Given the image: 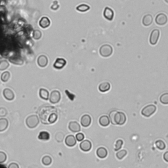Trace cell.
<instances>
[{
    "label": "cell",
    "instance_id": "cell-1",
    "mask_svg": "<svg viewBox=\"0 0 168 168\" xmlns=\"http://www.w3.org/2000/svg\"><path fill=\"white\" fill-rule=\"evenodd\" d=\"M39 118L43 124H52L58 119L57 110L51 106H43L38 111Z\"/></svg>",
    "mask_w": 168,
    "mask_h": 168
},
{
    "label": "cell",
    "instance_id": "cell-2",
    "mask_svg": "<svg viewBox=\"0 0 168 168\" xmlns=\"http://www.w3.org/2000/svg\"><path fill=\"white\" fill-rule=\"evenodd\" d=\"M111 122L114 125H122L126 121V116L125 114L121 112L112 111L110 114Z\"/></svg>",
    "mask_w": 168,
    "mask_h": 168
},
{
    "label": "cell",
    "instance_id": "cell-3",
    "mask_svg": "<svg viewBox=\"0 0 168 168\" xmlns=\"http://www.w3.org/2000/svg\"><path fill=\"white\" fill-rule=\"evenodd\" d=\"M113 53V48L112 46L109 44H104L102 45L99 49V53L100 56L102 57L107 58L112 55Z\"/></svg>",
    "mask_w": 168,
    "mask_h": 168
},
{
    "label": "cell",
    "instance_id": "cell-4",
    "mask_svg": "<svg viewBox=\"0 0 168 168\" xmlns=\"http://www.w3.org/2000/svg\"><path fill=\"white\" fill-rule=\"evenodd\" d=\"M39 122H40V120L38 116L36 115H31L26 119V124L29 128H35L37 126Z\"/></svg>",
    "mask_w": 168,
    "mask_h": 168
},
{
    "label": "cell",
    "instance_id": "cell-5",
    "mask_svg": "<svg viewBox=\"0 0 168 168\" xmlns=\"http://www.w3.org/2000/svg\"><path fill=\"white\" fill-rule=\"evenodd\" d=\"M156 107L154 105H149L144 107L143 110H141L142 115L145 116V117H150L152 114L156 112Z\"/></svg>",
    "mask_w": 168,
    "mask_h": 168
},
{
    "label": "cell",
    "instance_id": "cell-6",
    "mask_svg": "<svg viewBox=\"0 0 168 168\" xmlns=\"http://www.w3.org/2000/svg\"><path fill=\"white\" fill-rule=\"evenodd\" d=\"M160 36V31L158 29L155 28V29L152 30L149 38L150 43L152 45H156L158 41L159 40Z\"/></svg>",
    "mask_w": 168,
    "mask_h": 168
},
{
    "label": "cell",
    "instance_id": "cell-7",
    "mask_svg": "<svg viewBox=\"0 0 168 168\" xmlns=\"http://www.w3.org/2000/svg\"><path fill=\"white\" fill-rule=\"evenodd\" d=\"M61 99V93L59 92L57 90H54L49 95V101L51 104H56L58 103Z\"/></svg>",
    "mask_w": 168,
    "mask_h": 168
},
{
    "label": "cell",
    "instance_id": "cell-8",
    "mask_svg": "<svg viewBox=\"0 0 168 168\" xmlns=\"http://www.w3.org/2000/svg\"><path fill=\"white\" fill-rule=\"evenodd\" d=\"M168 21L167 16L164 13H159L156 15L155 22L158 26H164Z\"/></svg>",
    "mask_w": 168,
    "mask_h": 168
},
{
    "label": "cell",
    "instance_id": "cell-9",
    "mask_svg": "<svg viewBox=\"0 0 168 168\" xmlns=\"http://www.w3.org/2000/svg\"><path fill=\"white\" fill-rule=\"evenodd\" d=\"M103 16L106 19H107L109 21H112L114 17V13L113 10L110 8V7H105L104 12H103Z\"/></svg>",
    "mask_w": 168,
    "mask_h": 168
},
{
    "label": "cell",
    "instance_id": "cell-10",
    "mask_svg": "<svg viewBox=\"0 0 168 168\" xmlns=\"http://www.w3.org/2000/svg\"><path fill=\"white\" fill-rule=\"evenodd\" d=\"M92 144L89 140L82 141L79 144V148L84 152H89L91 149Z\"/></svg>",
    "mask_w": 168,
    "mask_h": 168
},
{
    "label": "cell",
    "instance_id": "cell-11",
    "mask_svg": "<svg viewBox=\"0 0 168 168\" xmlns=\"http://www.w3.org/2000/svg\"><path fill=\"white\" fill-rule=\"evenodd\" d=\"M68 129L70 130L72 132L77 133L79 132L81 130V128H80L79 124L76 121H72L68 124Z\"/></svg>",
    "mask_w": 168,
    "mask_h": 168
},
{
    "label": "cell",
    "instance_id": "cell-12",
    "mask_svg": "<svg viewBox=\"0 0 168 168\" xmlns=\"http://www.w3.org/2000/svg\"><path fill=\"white\" fill-rule=\"evenodd\" d=\"M91 118L88 114H85L81 118V124L83 127L87 128L91 125Z\"/></svg>",
    "mask_w": 168,
    "mask_h": 168
},
{
    "label": "cell",
    "instance_id": "cell-13",
    "mask_svg": "<svg viewBox=\"0 0 168 168\" xmlns=\"http://www.w3.org/2000/svg\"><path fill=\"white\" fill-rule=\"evenodd\" d=\"M66 64V61L64 59L58 58L56 59L55 63L53 64L54 68L56 69H62L63 68Z\"/></svg>",
    "mask_w": 168,
    "mask_h": 168
},
{
    "label": "cell",
    "instance_id": "cell-14",
    "mask_svg": "<svg viewBox=\"0 0 168 168\" xmlns=\"http://www.w3.org/2000/svg\"><path fill=\"white\" fill-rule=\"evenodd\" d=\"M65 144L68 147H73L76 144V137L72 135H68L65 139Z\"/></svg>",
    "mask_w": 168,
    "mask_h": 168
},
{
    "label": "cell",
    "instance_id": "cell-15",
    "mask_svg": "<svg viewBox=\"0 0 168 168\" xmlns=\"http://www.w3.org/2000/svg\"><path fill=\"white\" fill-rule=\"evenodd\" d=\"M153 22V17L151 14H146L144 15L142 20V23L144 26H149Z\"/></svg>",
    "mask_w": 168,
    "mask_h": 168
},
{
    "label": "cell",
    "instance_id": "cell-16",
    "mask_svg": "<svg viewBox=\"0 0 168 168\" xmlns=\"http://www.w3.org/2000/svg\"><path fill=\"white\" fill-rule=\"evenodd\" d=\"M3 97L7 100H13L15 99V94L13 91L10 89H5L3 91Z\"/></svg>",
    "mask_w": 168,
    "mask_h": 168
},
{
    "label": "cell",
    "instance_id": "cell-17",
    "mask_svg": "<svg viewBox=\"0 0 168 168\" xmlns=\"http://www.w3.org/2000/svg\"><path fill=\"white\" fill-rule=\"evenodd\" d=\"M38 66L41 68H44L48 64V59L45 55H40L39 56L37 61Z\"/></svg>",
    "mask_w": 168,
    "mask_h": 168
},
{
    "label": "cell",
    "instance_id": "cell-18",
    "mask_svg": "<svg viewBox=\"0 0 168 168\" xmlns=\"http://www.w3.org/2000/svg\"><path fill=\"white\" fill-rule=\"evenodd\" d=\"M97 155L100 158H105L108 155V151L105 147H99L97 150Z\"/></svg>",
    "mask_w": 168,
    "mask_h": 168
},
{
    "label": "cell",
    "instance_id": "cell-19",
    "mask_svg": "<svg viewBox=\"0 0 168 168\" xmlns=\"http://www.w3.org/2000/svg\"><path fill=\"white\" fill-rule=\"evenodd\" d=\"M50 24L51 22L49 19L46 17H43L41 18L40 20V22H39V24H40V26L43 28H46L49 27L50 26Z\"/></svg>",
    "mask_w": 168,
    "mask_h": 168
},
{
    "label": "cell",
    "instance_id": "cell-20",
    "mask_svg": "<svg viewBox=\"0 0 168 168\" xmlns=\"http://www.w3.org/2000/svg\"><path fill=\"white\" fill-rule=\"evenodd\" d=\"M9 121L6 118H0V132L6 131L8 128Z\"/></svg>",
    "mask_w": 168,
    "mask_h": 168
},
{
    "label": "cell",
    "instance_id": "cell-21",
    "mask_svg": "<svg viewBox=\"0 0 168 168\" xmlns=\"http://www.w3.org/2000/svg\"><path fill=\"white\" fill-rule=\"evenodd\" d=\"M110 89V84L109 82H102L99 85V89L100 92L105 93L108 91Z\"/></svg>",
    "mask_w": 168,
    "mask_h": 168
},
{
    "label": "cell",
    "instance_id": "cell-22",
    "mask_svg": "<svg viewBox=\"0 0 168 168\" xmlns=\"http://www.w3.org/2000/svg\"><path fill=\"white\" fill-rule=\"evenodd\" d=\"M39 94H40V97L41 99L47 100L49 99V91L47 89L41 88L40 89V91H39Z\"/></svg>",
    "mask_w": 168,
    "mask_h": 168
},
{
    "label": "cell",
    "instance_id": "cell-23",
    "mask_svg": "<svg viewBox=\"0 0 168 168\" xmlns=\"http://www.w3.org/2000/svg\"><path fill=\"white\" fill-rule=\"evenodd\" d=\"M99 123L102 127H107L110 123V119L107 116H102L99 118Z\"/></svg>",
    "mask_w": 168,
    "mask_h": 168
},
{
    "label": "cell",
    "instance_id": "cell-24",
    "mask_svg": "<svg viewBox=\"0 0 168 168\" xmlns=\"http://www.w3.org/2000/svg\"><path fill=\"white\" fill-rule=\"evenodd\" d=\"M38 139L41 141H48L50 139V134L45 131H41L38 135Z\"/></svg>",
    "mask_w": 168,
    "mask_h": 168
},
{
    "label": "cell",
    "instance_id": "cell-25",
    "mask_svg": "<svg viewBox=\"0 0 168 168\" xmlns=\"http://www.w3.org/2000/svg\"><path fill=\"white\" fill-rule=\"evenodd\" d=\"M90 7L88 5L86 4H80L78 6H77L76 9L77 11H78L79 12H86L89 10Z\"/></svg>",
    "mask_w": 168,
    "mask_h": 168
},
{
    "label": "cell",
    "instance_id": "cell-26",
    "mask_svg": "<svg viewBox=\"0 0 168 168\" xmlns=\"http://www.w3.org/2000/svg\"><path fill=\"white\" fill-rule=\"evenodd\" d=\"M160 101L161 102L163 105H168V93H165L162 94L161 96H160Z\"/></svg>",
    "mask_w": 168,
    "mask_h": 168
},
{
    "label": "cell",
    "instance_id": "cell-27",
    "mask_svg": "<svg viewBox=\"0 0 168 168\" xmlns=\"http://www.w3.org/2000/svg\"><path fill=\"white\" fill-rule=\"evenodd\" d=\"M42 164L45 165H49L52 163V159L49 156H45L41 160Z\"/></svg>",
    "mask_w": 168,
    "mask_h": 168
},
{
    "label": "cell",
    "instance_id": "cell-28",
    "mask_svg": "<svg viewBox=\"0 0 168 168\" xmlns=\"http://www.w3.org/2000/svg\"><path fill=\"white\" fill-rule=\"evenodd\" d=\"M155 144H156V146L157 147V148L159 150H161V151H162V150H164L165 148V146H166L164 142L162 140H158L156 142Z\"/></svg>",
    "mask_w": 168,
    "mask_h": 168
},
{
    "label": "cell",
    "instance_id": "cell-29",
    "mask_svg": "<svg viewBox=\"0 0 168 168\" xmlns=\"http://www.w3.org/2000/svg\"><path fill=\"white\" fill-rule=\"evenodd\" d=\"M10 77H11V75L9 72H4L3 74H1V79L2 82H7L9 79Z\"/></svg>",
    "mask_w": 168,
    "mask_h": 168
},
{
    "label": "cell",
    "instance_id": "cell-30",
    "mask_svg": "<svg viewBox=\"0 0 168 168\" xmlns=\"http://www.w3.org/2000/svg\"><path fill=\"white\" fill-rule=\"evenodd\" d=\"M126 154H127V151H126L125 150H121V151H119L116 153V157H117L118 159L121 160L126 156Z\"/></svg>",
    "mask_w": 168,
    "mask_h": 168
},
{
    "label": "cell",
    "instance_id": "cell-31",
    "mask_svg": "<svg viewBox=\"0 0 168 168\" xmlns=\"http://www.w3.org/2000/svg\"><path fill=\"white\" fill-rule=\"evenodd\" d=\"M9 64L6 61H0V70H4L8 68Z\"/></svg>",
    "mask_w": 168,
    "mask_h": 168
},
{
    "label": "cell",
    "instance_id": "cell-32",
    "mask_svg": "<svg viewBox=\"0 0 168 168\" xmlns=\"http://www.w3.org/2000/svg\"><path fill=\"white\" fill-rule=\"evenodd\" d=\"M123 144V141L121 139H118V140L116 141L115 146H114V150L116 151H118V150H120L121 146H122Z\"/></svg>",
    "mask_w": 168,
    "mask_h": 168
},
{
    "label": "cell",
    "instance_id": "cell-33",
    "mask_svg": "<svg viewBox=\"0 0 168 168\" xmlns=\"http://www.w3.org/2000/svg\"><path fill=\"white\" fill-rule=\"evenodd\" d=\"M32 37L35 40H39L41 37V32L39 30H34L32 33Z\"/></svg>",
    "mask_w": 168,
    "mask_h": 168
},
{
    "label": "cell",
    "instance_id": "cell-34",
    "mask_svg": "<svg viewBox=\"0 0 168 168\" xmlns=\"http://www.w3.org/2000/svg\"><path fill=\"white\" fill-rule=\"evenodd\" d=\"M7 160V155L3 152L0 151V164H3Z\"/></svg>",
    "mask_w": 168,
    "mask_h": 168
},
{
    "label": "cell",
    "instance_id": "cell-35",
    "mask_svg": "<svg viewBox=\"0 0 168 168\" xmlns=\"http://www.w3.org/2000/svg\"><path fill=\"white\" fill-rule=\"evenodd\" d=\"M84 137H85L83 133H77V135H76V140L78 141H82L84 139Z\"/></svg>",
    "mask_w": 168,
    "mask_h": 168
},
{
    "label": "cell",
    "instance_id": "cell-36",
    "mask_svg": "<svg viewBox=\"0 0 168 168\" xmlns=\"http://www.w3.org/2000/svg\"><path fill=\"white\" fill-rule=\"evenodd\" d=\"M11 62L14 64H19V65H20V64H22V63H23L22 61L20 60V59H18V58H16V60H15V59H12Z\"/></svg>",
    "mask_w": 168,
    "mask_h": 168
},
{
    "label": "cell",
    "instance_id": "cell-37",
    "mask_svg": "<svg viewBox=\"0 0 168 168\" xmlns=\"http://www.w3.org/2000/svg\"><path fill=\"white\" fill-rule=\"evenodd\" d=\"M59 4L57 3V1H55L53 2L52 6L51 7V9H53V10H56L59 8Z\"/></svg>",
    "mask_w": 168,
    "mask_h": 168
},
{
    "label": "cell",
    "instance_id": "cell-38",
    "mask_svg": "<svg viewBox=\"0 0 168 168\" xmlns=\"http://www.w3.org/2000/svg\"><path fill=\"white\" fill-rule=\"evenodd\" d=\"M7 168H19V165L17 164V163L13 162V163H11V164L9 165V166Z\"/></svg>",
    "mask_w": 168,
    "mask_h": 168
},
{
    "label": "cell",
    "instance_id": "cell-39",
    "mask_svg": "<svg viewBox=\"0 0 168 168\" xmlns=\"http://www.w3.org/2000/svg\"><path fill=\"white\" fill-rule=\"evenodd\" d=\"M65 93H66L67 95H68V97H69V99H70L71 100H74V98H75V95H73V94H72V93H70V92L68 91V90H66V91H65Z\"/></svg>",
    "mask_w": 168,
    "mask_h": 168
},
{
    "label": "cell",
    "instance_id": "cell-40",
    "mask_svg": "<svg viewBox=\"0 0 168 168\" xmlns=\"http://www.w3.org/2000/svg\"><path fill=\"white\" fill-rule=\"evenodd\" d=\"M164 160L165 162H168V151L164 154Z\"/></svg>",
    "mask_w": 168,
    "mask_h": 168
},
{
    "label": "cell",
    "instance_id": "cell-41",
    "mask_svg": "<svg viewBox=\"0 0 168 168\" xmlns=\"http://www.w3.org/2000/svg\"><path fill=\"white\" fill-rule=\"evenodd\" d=\"M0 168H6L4 166H2V165H0Z\"/></svg>",
    "mask_w": 168,
    "mask_h": 168
},
{
    "label": "cell",
    "instance_id": "cell-42",
    "mask_svg": "<svg viewBox=\"0 0 168 168\" xmlns=\"http://www.w3.org/2000/svg\"><path fill=\"white\" fill-rule=\"evenodd\" d=\"M164 1H165V2H166V3L168 4V0H164Z\"/></svg>",
    "mask_w": 168,
    "mask_h": 168
}]
</instances>
